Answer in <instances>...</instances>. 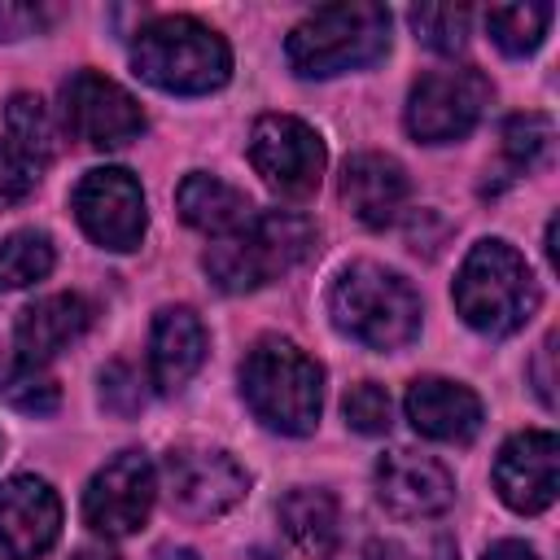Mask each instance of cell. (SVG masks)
Wrapping results in <instances>:
<instances>
[{"label": "cell", "instance_id": "cell-31", "mask_svg": "<svg viewBox=\"0 0 560 560\" xmlns=\"http://www.w3.org/2000/svg\"><path fill=\"white\" fill-rule=\"evenodd\" d=\"M48 26V13L39 4H13V0H0V39H22V35H35Z\"/></svg>", "mask_w": 560, "mask_h": 560}, {"label": "cell", "instance_id": "cell-23", "mask_svg": "<svg viewBox=\"0 0 560 560\" xmlns=\"http://www.w3.org/2000/svg\"><path fill=\"white\" fill-rule=\"evenodd\" d=\"M4 122H9V140H13L39 171L57 158V149H61V131H57V122H52V114H48V105H44L39 96L18 92V96L9 101Z\"/></svg>", "mask_w": 560, "mask_h": 560}, {"label": "cell", "instance_id": "cell-17", "mask_svg": "<svg viewBox=\"0 0 560 560\" xmlns=\"http://www.w3.org/2000/svg\"><path fill=\"white\" fill-rule=\"evenodd\" d=\"M341 201L363 228H385L407 206V171L389 153H354L341 166Z\"/></svg>", "mask_w": 560, "mask_h": 560}, {"label": "cell", "instance_id": "cell-14", "mask_svg": "<svg viewBox=\"0 0 560 560\" xmlns=\"http://www.w3.org/2000/svg\"><path fill=\"white\" fill-rule=\"evenodd\" d=\"M61 534V499L44 477L0 481V560H35Z\"/></svg>", "mask_w": 560, "mask_h": 560}, {"label": "cell", "instance_id": "cell-28", "mask_svg": "<svg viewBox=\"0 0 560 560\" xmlns=\"http://www.w3.org/2000/svg\"><path fill=\"white\" fill-rule=\"evenodd\" d=\"M341 411H346V424H350L354 433H368V438H381V433H389V424H394V402H389V394H385L376 381H359V385L346 394Z\"/></svg>", "mask_w": 560, "mask_h": 560}, {"label": "cell", "instance_id": "cell-4", "mask_svg": "<svg viewBox=\"0 0 560 560\" xmlns=\"http://www.w3.org/2000/svg\"><path fill=\"white\" fill-rule=\"evenodd\" d=\"M328 315L337 332L368 350H398L420 332V298L416 289L381 267V262H350L337 271L328 289Z\"/></svg>", "mask_w": 560, "mask_h": 560}, {"label": "cell", "instance_id": "cell-18", "mask_svg": "<svg viewBox=\"0 0 560 560\" xmlns=\"http://www.w3.org/2000/svg\"><path fill=\"white\" fill-rule=\"evenodd\" d=\"M206 359V328L188 306H162L149 332V376L162 394L184 389Z\"/></svg>", "mask_w": 560, "mask_h": 560}, {"label": "cell", "instance_id": "cell-8", "mask_svg": "<svg viewBox=\"0 0 560 560\" xmlns=\"http://www.w3.org/2000/svg\"><path fill=\"white\" fill-rule=\"evenodd\" d=\"M249 162L262 175V184L289 201H302L324 179V140L315 127H306L293 114H262L249 131Z\"/></svg>", "mask_w": 560, "mask_h": 560}, {"label": "cell", "instance_id": "cell-30", "mask_svg": "<svg viewBox=\"0 0 560 560\" xmlns=\"http://www.w3.org/2000/svg\"><path fill=\"white\" fill-rule=\"evenodd\" d=\"M101 407L114 416H136L144 407V385L131 363H109L101 372Z\"/></svg>", "mask_w": 560, "mask_h": 560}, {"label": "cell", "instance_id": "cell-20", "mask_svg": "<svg viewBox=\"0 0 560 560\" xmlns=\"http://www.w3.org/2000/svg\"><path fill=\"white\" fill-rule=\"evenodd\" d=\"M175 206H179V219L188 228L206 232V236H232L254 214V206H249V197L241 188H232L228 179L206 175V171L184 175V184L175 192Z\"/></svg>", "mask_w": 560, "mask_h": 560}, {"label": "cell", "instance_id": "cell-36", "mask_svg": "<svg viewBox=\"0 0 560 560\" xmlns=\"http://www.w3.org/2000/svg\"><path fill=\"white\" fill-rule=\"evenodd\" d=\"M74 560H118V556H114V551H105V547H83Z\"/></svg>", "mask_w": 560, "mask_h": 560}, {"label": "cell", "instance_id": "cell-3", "mask_svg": "<svg viewBox=\"0 0 560 560\" xmlns=\"http://www.w3.org/2000/svg\"><path fill=\"white\" fill-rule=\"evenodd\" d=\"M315 223L293 210H258L245 228L232 236H219V245L206 249V271L223 293H249L271 284L276 276L293 271L315 254Z\"/></svg>", "mask_w": 560, "mask_h": 560}, {"label": "cell", "instance_id": "cell-6", "mask_svg": "<svg viewBox=\"0 0 560 560\" xmlns=\"http://www.w3.org/2000/svg\"><path fill=\"white\" fill-rule=\"evenodd\" d=\"M455 311L468 328L508 337L538 311V280L508 241H477L455 276Z\"/></svg>", "mask_w": 560, "mask_h": 560}, {"label": "cell", "instance_id": "cell-15", "mask_svg": "<svg viewBox=\"0 0 560 560\" xmlns=\"http://www.w3.org/2000/svg\"><path fill=\"white\" fill-rule=\"evenodd\" d=\"M376 499L398 521H424L455 503V477L442 459L420 451H389L376 464Z\"/></svg>", "mask_w": 560, "mask_h": 560}, {"label": "cell", "instance_id": "cell-25", "mask_svg": "<svg viewBox=\"0 0 560 560\" xmlns=\"http://www.w3.org/2000/svg\"><path fill=\"white\" fill-rule=\"evenodd\" d=\"M57 254H52V241L35 228L26 232H13L9 241H0V289H26L35 280H44L52 271Z\"/></svg>", "mask_w": 560, "mask_h": 560}, {"label": "cell", "instance_id": "cell-5", "mask_svg": "<svg viewBox=\"0 0 560 560\" xmlns=\"http://www.w3.org/2000/svg\"><path fill=\"white\" fill-rule=\"evenodd\" d=\"M389 48V9L372 0L324 4L302 18L289 39L284 57L302 79H332L346 70H363Z\"/></svg>", "mask_w": 560, "mask_h": 560}, {"label": "cell", "instance_id": "cell-33", "mask_svg": "<svg viewBox=\"0 0 560 560\" xmlns=\"http://www.w3.org/2000/svg\"><path fill=\"white\" fill-rule=\"evenodd\" d=\"M481 560H538V556H534V547H525V542H516V538H503V542L486 547Z\"/></svg>", "mask_w": 560, "mask_h": 560}, {"label": "cell", "instance_id": "cell-12", "mask_svg": "<svg viewBox=\"0 0 560 560\" xmlns=\"http://www.w3.org/2000/svg\"><path fill=\"white\" fill-rule=\"evenodd\" d=\"M74 219L105 249H136L144 236V192L131 171L96 166L74 184Z\"/></svg>", "mask_w": 560, "mask_h": 560}, {"label": "cell", "instance_id": "cell-26", "mask_svg": "<svg viewBox=\"0 0 560 560\" xmlns=\"http://www.w3.org/2000/svg\"><path fill=\"white\" fill-rule=\"evenodd\" d=\"M551 149H556V127L547 114H512L503 122V153L512 158V166L538 171L551 162Z\"/></svg>", "mask_w": 560, "mask_h": 560}, {"label": "cell", "instance_id": "cell-27", "mask_svg": "<svg viewBox=\"0 0 560 560\" xmlns=\"http://www.w3.org/2000/svg\"><path fill=\"white\" fill-rule=\"evenodd\" d=\"M407 18H411L416 39L429 44L433 52H459L468 44L472 13L464 4H416Z\"/></svg>", "mask_w": 560, "mask_h": 560}, {"label": "cell", "instance_id": "cell-21", "mask_svg": "<svg viewBox=\"0 0 560 560\" xmlns=\"http://www.w3.org/2000/svg\"><path fill=\"white\" fill-rule=\"evenodd\" d=\"M280 525L289 534V542L311 556V560H324L332 556L337 538H341V508L328 490L319 486H298L280 499Z\"/></svg>", "mask_w": 560, "mask_h": 560}, {"label": "cell", "instance_id": "cell-24", "mask_svg": "<svg viewBox=\"0 0 560 560\" xmlns=\"http://www.w3.org/2000/svg\"><path fill=\"white\" fill-rule=\"evenodd\" d=\"M486 26H490V39L508 57H525L542 44L551 26V4H494L486 13Z\"/></svg>", "mask_w": 560, "mask_h": 560}, {"label": "cell", "instance_id": "cell-35", "mask_svg": "<svg viewBox=\"0 0 560 560\" xmlns=\"http://www.w3.org/2000/svg\"><path fill=\"white\" fill-rule=\"evenodd\" d=\"M153 560H197V551H188V547H162Z\"/></svg>", "mask_w": 560, "mask_h": 560}, {"label": "cell", "instance_id": "cell-9", "mask_svg": "<svg viewBox=\"0 0 560 560\" xmlns=\"http://www.w3.org/2000/svg\"><path fill=\"white\" fill-rule=\"evenodd\" d=\"M166 499L188 521H214L228 508H236L249 490L245 468L214 446H175L162 464Z\"/></svg>", "mask_w": 560, "mask_h": 560}, {"label": "cell", "instance_id": "cell-32", "mask_svg": "<svg viewBox=\"0 0 560 560\" xmlns=\"http://www.w3.org/2000/svg\"><path fill=\"white\" fill-rule=\"evenodd\" d=\"M551 354H556V332H547L542 337V346H538V368H534V389H538V398L547 402V407H556V376H551Z\"/></svg>", "mask_w": 560, "mask_h": 560}, {"label": "cell", "instance_id": "cell-7", "mask_svg": "<svg viewBox=\"0 0 560 560\" xmlns=\"http://www.w3.org/2000/svg\"><path fill=\"white\" fill-rule=\"evenodd\" d=\"M490 105V83L472 66H451V70H429L411 83L407 96V131L420 144H451L464 140L481 109Z\"/></svg>", "mask_w": 560, "mask_h": 560}, {"label": "cell", "instance_id": "cell-19", "mask_svg": "<svg viewBox=\"0 0 560 560\" xmlns=\"http://www.w3.org/2000/svg\"><path fill=\"white\" fill-rule=\"evenodd\" d=\"M88 328H92V302L88 298H79V293H48V298H39V302L18 311L13 341H18V354L44 363V359L70 350Z\"/></svg>", "mask_w": 560, "mask_h": 560}, {"label": "cell", "instance_id": "cell-22", "mask_svg": "<svg viewBox=\"0 0 560 560\" xmlns=\"http://www.w3.org/2000/svg\"><path fill=\"white\" fill-rule=\"evenodd\" d=\"M0 398L26 416H52L61 402V389L44 363L9 350V354H0Z\"/></svg>", "mask_w": 560, "mask_h": 560}, {"label": "cell", "instance_id": "cell-2", "mask_svg": "<svg viewBox=\"0 0 560 560\" xmlns=\"http://www.w3.org/2000/svg\"><path fill=\"white\" fill-rule=\"evenodd\" d=\"M241 394L249 411L289 438H306L324 407V368L284 337H262L241 363Z\"/></svg>", "mask_w": 560, "mask_h": 560}, {"label": "cell", "instance_id": "cell-34", "mask_svg": "<svg viewBox=\"0 0 560 560\" xmlns=\"http://www.w3.org/2000/svg\"><path fill=\"white\" fill-rule=\"evenodd\" d=\"M350 560H398V551H394L389 542H368V547H359Z\"/></svg>", "mask_w": 560, "mask_h": 560}, {"label": "cell", "instance_id": "cell-13", "mask_svg": "<svg viewBox=\"0 0 560 560\" xmlns=\"http://www.w3.org/2000/svg\"><path fill=\"white\" fill-rule=\"evenodd\" d=\"M556 486H560V446H556L551 429H525L499 446L494 490L512 512L534 516V512L551 508Z\"/></svg>", "mask_w": 560, "mask_h": 560}, {"label": "cell", "instance_id": "cell-11", "mask_svg": "<svg viewBox=\"0 0 560 560\" xmlns=\"http://www.w3.org/2000/svg\"><path fill=\"white\" fill-rule=\"evenodd\" d=\"M153 494H158V472H153L149 455L144 451H118L88 481L83 521L105 538H127L149 521Z\"/></svg>", "mask_w": 560, "mask_h": 560}, {"label": "cell", "instance_id": "cell-16", "mask_svg": "<svg viewBox=\"0 0 560 560\" xmlns=\"http://www.w3.org/2000/svg\"><path fill=\"white\" fill-rule=\"evenodd\" d=\"M407 420L433 442H472L481 429V398L446 376H416L407 385Z\"/></svg>", "mask_w": 560, "mask_h": 560}, {"label": "cell", "instance_id": "cell-1", "mask_svg": "<svg viewBox=\"0 0 560 560\" xmlns=\"http://www.w3.org/2000/svg\"><path fill=\"white\" fill-rule=\"evenodd\" d=\"M131 66L144 83H153L162 92L201 96V92H214L228 83L232 48L214 26H206L188 13H166L136 31Z\"/></svg>", "mask_w": 560, "mask_h": 560}, {"label": "cell", "instance_id": "cell-29", "mask_svg": "<svg viewBox=\"0 0 560 560\" xmlns=\"http://www.w3.org/2000/svg\"><path fill=\"white\" fill-rule=\"evenodd\" d=\"M35 184H39V166L4 136V140H0V210L26 201V197L35 192Z\"/></svg>", "mask_w": 560, "mask_h": 560}, {"label": "cell", "instance_id": "cell-10", "mask_svg": "<svg viewBox=\"0 0 560 560\" xmlns=\"http://www.w3.org/2000/svg\"><path fill=\"white\" fill-rule=\"evenodd\" d=\"M61 118L92 149H122V144L140 140V131H144L140 101L122 83H114V79H105L96 70H74L66 79Z\"/></svg>", "mask_w": 560, "mask_h": 560}]
</instances>
